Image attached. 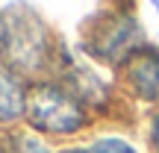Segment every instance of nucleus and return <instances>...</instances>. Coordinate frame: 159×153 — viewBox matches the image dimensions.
Listing matches in <instances>:
<instances>
[{"instance_id":"obj_1","label":"nucleus","mask_w":159,"mask_h":153,"mask_svg":"<svg viewBox=\"0 0 159 153\" xmlns=\"http://www.w3.org/2000/svg\"><path fill=\"white\" fill-rule=\"evenodd\" d=\"M50 33L30 9H9L0 18V65L12 74H35L50 62Z\"/></svg>"},{"instance_id":"obj_2","label":"nucleus","mask_w":159,"mask_h":153,"mask_svg":"<svg viewBox=\"0 0 159 153\" xmlns=\"http://www.w3.org/2000/svg\"><path fill=\"white\" fill-rule=\"evenodd\" d=\"M27 118L47 136H74L89 121L85 106L59 83H39L27 91Z\"/></svg>"},{"instance_id":"obj_3","label":"nucleus","mask_w":159,"mask_h":153,"mask_svg":"<svg viewBox=\"0 0 159 153\" xmlns=\"http://www.w3.org/2000/svg\"><path fill=\"white\" fill-rule=\"evenodd\" d=\"M142 47H144L142 27H139V21L133 15H112L109 21H103L94 29V35L89 41V50L109 65H118V62L124 65Z\"/></svg>"},{"instance_id":"obj_4","label":"nucleus","mask_w":159,"mask_h":153,"mask_svg":"<svg viewBox=\"0 0 159 153\" xmlns=\"http://www.w3.org/2000/svg\"><path fill=\"white\" fill-rule=\"evenodd\" d=\"M124 85L142 100H159V47H142L124 62Z\"/></svg>"},{"instance_id":"obj_5","label":"nucleus","mask_w":159,"mask_h":153,"mask_svg":"<svg viewBox=\"0 0 159 153\" xmlns=\"http://www.w3.org/2000/svg\"><path fill=\"white\" fill-rule=\"evenodd\" d=\"M27 115V88L21 77L0 65V124H12Z\"/></svg>"},{"instance_id":"obj_6","label":"nucleus","mask_w":159,"mask_h":153,"mask_svg":"<svg viewBox=\"0 0 159 153\" xmlns=\"http://www.w3.org/2000/svg\"><path fill=\"white\" fill-rule=\"evenodd\" d=\"M89 153H139V150L121 136H100L89 144Z\"/></svg>"},{"instance_id":"obj_7","label":"nucleus","mask_w":159,"mask_h":153,"mask_svg":"<svg viewBox=\"0 0 159 153\" xmlns=\"http://www.w3.org/2000/svg\"><path fill=\"white\" fill-rule=\"evenodd\" d=\"M9 153H50V147H47L39 136L18 133V136H12V142H9Z\"/></svg>"},{"instance_id":"obj_8","label":"nucleus","mask_w":159,"mask_h":153,"mask_svg":"<svg viewBox=\"0 0 159 153\" xmlns=\"http://www.w3.org/2000/svg\"><path fill=\"white\" fill-rule=\"evenodd\" d=\"M150 142H153V150L159 153V115L153 118V124H150Z\"/></svg>"},{"instance_id":"obj_9","label":"nucleus","mask_w":159,"mask_h":153,"mask_svg":"<svg viewBox=\"0 0 159 153\" xmlns=\"http://www.w3.org/2000/svg\"><path fill=\"white\" fill-rule=\"evenodd\" d=\"M62 153H89V147H74V150H62Z\"/></svg>"}]
</instances>
